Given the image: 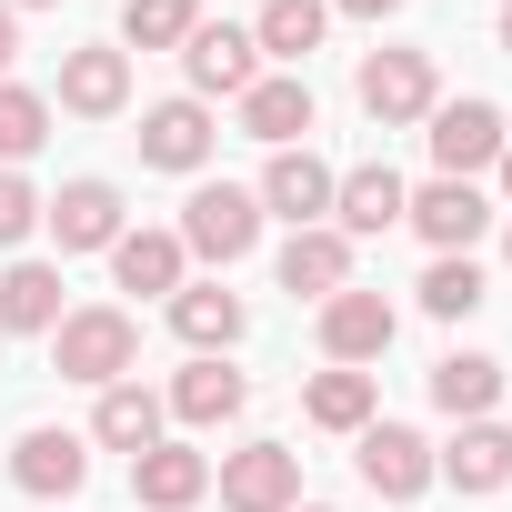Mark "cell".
<instances>
[{
  "label": "cell",
  "mask_w": 512,
  "mask_h": 512,
  "mask_svg": "<svg viewBox=\"0 0 512 512\" xmlns=\"http://www.w3.org/2000/svg\"><path fill=\"white\" fill-rule=\"evenodd\" d=\"M131 492H141L151 512H191V502L211 492V452H191V442H151V452L131 462Z\"/></svg>",
  "instance_id": "cell-16"
},
{
  "label": "cell",
  "mask_w": 512,
  "mask_h": 512,
  "mask_svg": "<svg viewBox=\"0 0 512 512\" xmlns=\"http://www.w3.org/2000/svg\"><path fill=\"white\" fill-rule=\"evenodd\" d=\"M211 141H221V131H211V101H191V91L141 111V161H151V171H201Z\"/></svg>",
  "instance_id": "cell-10"
},
{
  "label": "cell",
  "mask_w": 512,
  "mask_h": 512,
  "mask_svg": "<svg viewBox=\"0 0 512 512\" xmlns=\"http://www.w3.org/2000/svg\"><path fill=\"white\" fill-rule=\"evenodd\" d=\"M352 91H362V111H372L382 131H412V121H432L442 71H432V51H372V61L352 71Z\"/></svg>",
  "instance_id": "cell-2"
},
{
  "label": "cell",
  "mask_w": 512,
  "mask_h": 512,
  "mask_svg": "<svg viewBox=\"0 0 512 512\" xmlns=\"http://www.w3.org/2000/svg\"><path fill=\"white\" fill-rule=\"evenodd\" d=\"M11 11H51V0H11Z\"/></svg>",
  "instance_id": "cell-36"
},
{
  "label": "cell",
  "mask_w": 512,
  "mask_h": 512,
  "mask_svg": "<svg viewBox=\"0 0 512 512\" xmlns=\"http://www.w3.org/2000/svg\"><path fill=\"white\" fill-rule=\"evenodd\" d=\"M332 11H352V21H392L402 0H332Z\"/></svg>",
  "instance_id": "cell-33"
},
{
  "label": "cell",
  "mask_w": 512,
  "mask_h": 512,
  "mask_svg": "<svg viewBox=\"0 0 512 512\" xmlns=\"http://www.w3.org/2000/svg\"><path fill=\"white\" fill-rule=\"evenodd\" d=\"M41 141H51V101L21 91V81H0V171H21Z\"/></svg>",
  "instance_id": "cell-30"
},
{
  "label": "cell",
  "mask_w": 512,
  "mask_h": 512,
  "mask_svg": "<svg viewBox=\"0 0 512 512\" xmlns=\"http://www.w3.org/2000/svg\"><path fill=\"white\" fill-rule=\"evenodd\" d=\"M502 251H512V231H502Z\"/></svg>",
  "instance_id": "cell-37"
},
{
  "label": "cell",
  "mask_w": 512,
  "mask_h": 512,
  "mask_svg": "<svg viewBox=\"0 0 512 512\" xmlns=\"http://www.w3.org/2000/svg\"><path fill=\"white\" fill-rule=\"evenodd\" d=\"M11 482H21L31 502H71V492L91 482V442L61 432V422H31V432L11 442Z\"/></svg>",
  "instance_id": "cell-8"
},
{
  "label": "cell",
  "mask_w": 512,
  "mask_h": 512,
  "mask_svg": "<svg viewBox=\"0 0 512 512\" xmlns=\"http://www.w3.org/2000/svg\"><path fill=\"white\" fill-rule=\"evenodd\" d=\"M241 131L272 141V151H302L312 141V81H251L241 91Z\"/></svg>",
  "instance_id": "cell-22"
},
{
  "label": "cell",
  "mask_w": 512,
  "mask_h": 512,
  "mask_svg": "<svg viewBox=\"0 0 512 512\" xmlns=\"http://www.w3.org/2000/svg\"><path fill=\"white\" fill-rule=\"evenodd\" d=\"M51 362H61V382L111 392V382H131V362H141V322H131V312H111V302L61 312V322H51Z\"/></svg>",
  "instance_id": "cell-1"
},
{
  "label": "cell",
  "mask_w": 512,
  "mask_h": 512,
  "mask_svg": "<svg viewBox=\"0 0 512 512\" xmlns=\"http://www.w3.org/2000/svg\"><path fill=\"white\" fill-rule=\"evenodd\" d=\"M241 322H251V312H241V292H221V282H181V292H171V332H181L191 352H211V362L241 342Z\"/></svg>",
  "instance_id": "cell-19"
},
{
  "label": "cell",
  "mask_w": 512,
  "mask_h": 512,
  "mask_svg": "<svg viewBox=\"0 0 512 512\" xmlns=\"http://www.w3.org/2000/svg\"><path fill=\"white\" fill-rule=\"evenodd\" d=\"M201 31V0H121V41L131 51H181Z\"/></svg>",
  "instance_id": "cell-29"
},
{
  "label": "cell",
  "mask_w": 512,
  "mask_h": 512,
  "mask_svg": "<svg viewBox=\"0 0 512 512\" xmlns=\"http://www.w3.org/2000/svg\"><path fill=\"white\" fill-rule=\"evenodd\" d=\"M61 111H81V121H111V111H131V51H111V41H91V51H61Z\"/></svg>",
  "instance_id": "cell-14"
},
{
  "label": "cell",
  "mask_w": 512,
  "mask_h": 512,
  "mask_svg": "<svg viewBox=\"0 0 512 512\" xmlns=\"http://www.w3.org/2000/svg\"><path fill=\"white\" fill-rule=\"evenodd\" d=\"M312 512H322V502H312Z\"/></svg>",
  "instance_id": "cell-38"
},
{
  "label": "cell",
  "mask_w": 512,
  "mask_h": 512,
  "mask_svg": "<svg viewBox=\"0 0 512 512\" xmlns=\"http://www.w3.org/2000/svg\"><path fill=\"white\" fill-rule=\"evenodd\" d=\"M402 201H412V181H402L392 161H362V171L332 181V231H342V241H372V231L402 221Z\"/></svg>",
  "instance_id": "cell-11"
},
{
  "label": "cell",
  "mask_w": 512,
  "mask_h": 512,
  "mask_svg": "<svg viewBox=\"0 0 512 512\" xmlns=\"http://www.w3.org/2000/svg\"><path fill=\"white\" fill-rule=\"evenodd\" d=\"M422 312H432V322H472V312H482V262H472V251H432Z\"/></svg>",
  "instance_id": "cell-27"
},
{
  "label": "cell",
  "mask_w": 512,
  "mask_h": 512,
  "mask_svg": "<svg viewBox=\"0 0 512 512\" xmlns=\"http://www.w3.org/2000/svg\"><path fill=\"white\" fill-rule=\"evenodd\" d=\"M502 111L472 91V101H432V161H442V181H472V171H492L502 161Z\"/></svg>",
  "instance_id": "cell-7"
},
{
  "label": "cell",
  "mask_w": 512,
  "mask_h": 512,
  "mask_svg": "<svg viewBox=\"0 0 512 512\" xmlns=\"http://www.w3.org/2000/svg\"><path fill=\"white\" fill-rule=\"evenodd\" d=\"M332 181H342V171L302 141V151H272V171L251 181V201H262V211H282L292 231H322V221H332Z\"/></svg>",
  "instance_id": "cell-6"
},
{
  "label": "cell",
  "mask_w": 512,
  "mask_h": 512,
  "mask_svg": "<svg viewBox=\"0 0 512 512\" xmlns=\"http://www.w3.org/2000/svg\"><path fill=\"white\" fill-rule=\"evenodd\" d=\"M352 462H362V482H372L382 502H412V492L432 482V442H422L412 422H362V452H352Z\"/></svg>",
  "instance_id": "cell-13"
},
{
  "label": "cell",
  "mask_w": 512,
  "mask_h": 512,
  "mask_svg": "<svg viewBox=\"0 0 512 512\" xmlns=\"http://www.w3.org/2000/svg\"><path fill=\"white\" fill-rule=\"evenodd\" d=\"M332 31V0H262V21H251V51H272V61H312Z\"/></svg>",
  "instance_id": "cell-25"
},
{
  "label": "cell",
  "mask_w": 512,
  "mask_h": 512,
  "mask_svg": "<svg viewBox=\"0 0 512 512\" xmlns=\"http://www.w3.org/2000/svg\"><path fill=\"white\" fill-rule=\"evenodd\" d=\"M41 221H51L61 251H111L121 241V191L111 181H61V201H41Z\"/></svg>",
  "instance_id": "cell-15"
},
{
  "label": "cell",
  "mask_w": 512,
  "mask_h": 512,
  "mask_svg": "<svg viewBox=\"0 0 512 512\" xmlns=\"http://www.w3.org/2000/svg\"><path fill=\"white\" fill-rule=\"evenodd\" d=\"M241 402H251V382H241L231 362H211V352H201V362H191V372L171 382V412H181L191 432H211V422H231Z\"/></svg>",
  "instance_id": "cell-24"
},
{
  "label": "cell",
  "mask_w": 512,
  "mask_h": 512,
  "mask_svg": "<svg viewBox=\"0 0 512 512\" xmlns=\"http://www.w3.org/2000/svg\"><path fill=\"white\" fill-rule=\"evenodd\" d=\"M221 512H302V452L292 442L221 452Z\"/></svg>",
  "instance_id": "cell-4"
},
{
  "label": "cell",
  "mask_w": 512,
  "mask_h": 512,
  "mask_svg": "<svg viewBox=\"0 0 512 512\" xmlns=\"http://www.w3.org/2000/svg\"><path fill=\"white\" fill-rule=\"evenodd\" d=\"M432 402H442L452 422H492V402H502V362H492V352H442V362H432Z\"/></svg>",
  "instance_id": "cell-23"
},
{
  "label": "cell",
  "mask_w": 512,
  "mask_h": 512,
  "mask_svg": "<svg viewBox=\"0 0 512 512\" xmlns=\"http://www.w3.org/2000/svg\"><path fill=\"white\" fill-rule=\"evenodd\" d=\"M282 292H302V302H332V292H352V241H342L332 221L282 241Z\"/></svg>",
  "instance_id": "cell-18"
},
{
  "label": "cell",
  "mask_w": 512,
  "mask_h": 512,
  "mask_svg": "<svg viewBox=\"0 0 512 512\" xmlns=\"http://www.w3.org/2000/svg\"><path fill=\"white\" fill-rule=\"evenodd\" d=\"M161 412H171V402H161L151 382H111V392H101V412H91V442H101V452H131V462H141V452L161 442Z\"/></svg>",
  "instance_id": "cell-20"
},
{
  "label": "cell",
  "mask_w": 512,
  "mask_h": 512,
  "mask_svg": "<svg viewBox=\"0 0 512 512\" xmlns=\"http://www.w3.org/2000/svg\"><path fill=\"white\" fill-rule=\"evenodd\" d=\"M61 322V272L51 262H11L0 272V332H51Z\"/></svg>",
  "instance_id": "cell-26"
},
{
  "label": "cell",
  "mask_w": 512,
  "mask_h": 512,
  "mask_svg": "<svg viewBox=\"0 0 512 512\" xmlns=\"http://www.w3.org/2000/svg\"><path fill=\"white\" fill-rule=\"evenodd\" d=\"M11 61H21V11L0 0V71H11Z\"/></svg>",
  "instance_id": "cell-32"
},
{
  "label": "cell",
  "mask_w": 512,
  "mask_h": 512,
  "mask_svg": "<svg viewBox=\"0 0 512 512\" xmlns=\"http://www.w3.org/2000/svg\"><path fill=\"white\" fill-rule=\"evenodd\" d=\"M492 171H502V191H512V141H502V161H492Z\"/></svg>",
  "instance_id": "cell-34"
},
{
  "label": "cell",
  "mask_w": 512,
  "mask_h": 512,
  "mask_svg": "<svg viewBox=\"0 0 512 512\" xmlns=\"http://www.w3.org/2000/svg\"><path fill=\"white\" fill-rule=\"evenodd\" d=\"M392 332H402V312H392L382 292H332V302H322V352H332L342 372L382 362V352H392Z\"/></svg>",
  "instance_id": "cell-9"
},
{
  "label": "cell",
  "mask_w": 512,
  "mask_h": 512,
  "mask_svg": "<svg viewBox=\"0 0 512 512\" xmlns=\"http://www.w3.org/2000/svg\"><path fill=\"white\" fill-rule=\"evenodd\" d=\"M181 262H191L181 231H121V241H111V282L141 292V302H171V292H181Z\"/></svg>",
  "instance_id": "cell-17"
},
{
  "label": "cell",
  "mask_w": 512,
  "mask_h": 512,
  "mask_svg": "<svg viewBox=\"0 0 512 512\" xmlns=\"http://www.w3.org/2000/svg\"><path fill=\"white\" fill-rule=\"evenodd\" d=\"M302 412H312L322 432H362V422H372V372H342V362H332V372H312Z\"/></svg>",
  "instance_id": "cell-28"
},
{
  "label": "cell",
  "mask_w": 512,
  "mask_h": 512,
  "mask_svg": "<svg viewBox=\"0 0 512 512\" xmlns=\"http://www.w3.org/2000/svg\"><path fill=\"white\" fill-rule=\"evenodd\" d=\"M181 71H191V101H241L251 81H262V51H251L241 21H201L181 41Z\"/></svg>",
  "instance_id": "cell-5"
},
{
  "label": "cell",
  "mask_w": 512,
  "mask_h": 512,
  "mask_svg": "<svg viewBox=\"0 0 512 512\" xmlns=\"http://www.w3.org/2000/svg\"><path fill=\"white\" fill-rule=\"evenodd\" d=\"M31 231H41V191H31L21 171H0V251H21Z\"/></svg>",
  "instance_id": "cell-31"
},
{
  "label": "cell",
  "mask_w": 512,
  "mask_h": 512,
  "mask_svg": "<svg viewBox=\"0 0 512 512\" xmlns=\"http://www.w3.org/2000/svg\"><path fill=\"white\" fill-rule=\"evenodd\" d=\"M432 472H442L452 492H502V482H512V432H502V422H462Z\"/></svg>",
  "instance_id": "cell-21"
},
{
  "label": "cell",
  "mask_w": 512,
  "mask_h": 512,
  "mask_svg": "<svg viewBox=\"0 0 512 512\" xmlns=\"http://www.w3.org/2000/svg\"><path fill=\"white\" fill-rule=\"evenodd\" d=\"M502 51H512V0H502Z\"/></svg>",
  "instance_id": "cell-35"
},
{
  "label": "cell",
  "mask_w": 512,
  "mask_h": 512,
  "mask_svg": "<svg viewBox=\"0 0 512 512\" xmlns=\"http://www.w3.org/2000/svg\"><path fill=\"white\" fill-rule=\"evenodd\" d=\"M262 241V201H251L241 181H201L191 201H181V251H201V262H241V251Z\"/></svg>",
  "instance_id": "cell-3"
},
{
  "label": "cell",
  "mask_w": 512,
  "mask_h": 512,
  "mask_svg": "<svg viewBox=\"0 0 512 512\" xmlns=\"http://www.w3.org/2000/svg\"><path fill=\"white\" fill-rule=\"evenodd\" d=\"M402 221H412L432 251H472V241L492 231V201H482L472 181H422V191L402 201Z\"/></svg>",
  "instance_id": "cell-12"
}]
</instances>
